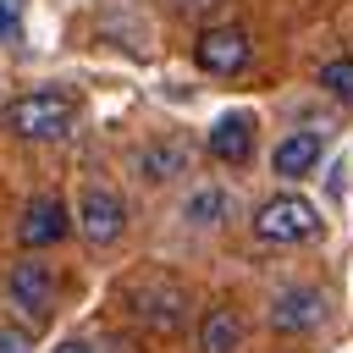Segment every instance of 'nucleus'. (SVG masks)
Wrapping results in <instances>:
<instances>
[{
    "label": "nucleus",
    "mask_w": 353,
    "mask_h": 353,
    "mask_svg": "<svg viewBox=\"0 0 353 353\" xmlns=\"http://www.w3.org/2000/svg\"><path fill=\"white\" fill-rule=\"evenodd\" d=\"M77 232H83L94 248L116 243V237L127 232V204H121V193H110V188H88V193L77 199Z\"/></svg>",
    "instance_id": "20e7f679"
},
{
    "label": "nucleus",
    "mask_w": 353,
    "mask_h": 353,
    "mask_svg": "<svg viewBox=\"0 0 353 353\" xmlns=\"http://www.w3.org/2000/svg\"><path fill=\"white\" fill-rule=\"evenodd\" d=\"M0 39H22V0H0Z\"/></svg>",
    "instance_id": "2eb2a0df"
},
{
    "label": "nucleus",
    "mask_w": 353,
    "mask_h": 353,
    "mask_svg": "<svg viewBox=\"0 0 353 353\" xmlns=\"http://www.w3.org/2000/svg\"><path fill=\"white\" fill-rule=\"evenodd\" d=\"M182 215H188L193 226H215V221L226 215V193H221V188H199V193L182 204Z\"/></svg>",
    "instance_id": "ddd939ff"
},
{
    "label": "nucleus",
    "mask_w": 353,
    "mask_h": 353,
    "mask_svg": "<svg viewBox=\"0 0 353 353\" xmlns=\"http://www.w3.org/2000/svg\"><path fill=\"white\" fill-rule=\"evenodd\" d=\"M320 154H325V138L320 132H287L276 143V154H270V171L287 176V182H298V176H309L320 165Z\"/></svg>",
    "instance_id": "1a4fd4ad"
},
{
    "label": "nucleus",
    "mask_w": 353,
    "mask_h": 353,
    "mask_svg": "<svg viewBox=\"0 0 353 353\" xmlns=\"http://www.w3.org/2000/svg\"><path fill=\"white\" fill-rule=\"evenodd\" d=\"M320 232V210L303 193H276L254 210V237L259 243H309Z\"/></svg>",
    "instance_id": "f03ea898"
},
{
    "label": "nucleus",
    "mask_w": 353,
    "mask_h": 353,
    "mask_svg": "<svg viewBox=\"0 0 353 353\" xmlns=\"http://www.w3.org/2000/svg\"><path fill=\"white\" fill-rule=\"evenodd\" d=\"M138 171H143V182H171L176 171H188V143H182V138L149 143V149L138 154Z\"/></svg>",
    "instance_id": "f8f14e48"
},
{
    "label": "nucleus",
    "mask_w": 353,
    "mask_h": 353,
    "mask_svg": "<svg viewBox=\"0 0 353 353\" xmlns=\"http://www.w3.org/2000/svg\"><path fill=\"white\" fill-rule=\"evenodd\" d=\"M171 6H199V0H171Z\"/></svg>",
    "instance_id": "a211bd4d"
},
{
    "label": "nucleus",
    "mask_w": 353,
    "mask_h": 353,
    "mask_svg": "<svg viewBox=\"0 0 353 353\" xmlns=\"http://www.w3.org/2000/svg\"><path fill=\"white\" fill-rule=\"evenodd\" d=\"M6 127L17 138H33V143L66 138L77 127V99L61 94V88H33V94H22V99L6 105Z\"/></svg>",
    "instance_id": "f257e3e1"
},
{
    "label": "nucleus",
    "mask_w": 353,
    "mask_h": 353,
    "mask_svg": "<svg viewBox=\"0 0 353 353\" xmlns=\"http://www.w3.org/2000/svg\"><path fill=\"white\" fill-rule=\"evenodd\" d=\"M0 353H33V336H28V331L0 325Z\"/></svg>",
    "instance_id": "dca6fc26"
},
{
    "label": "nucleus",
    "mask_w": 353,
    "mask_h": 353,
    "mask_svg": "<svg viewBox=\"0 0 353 353\" xmlns=\"http://www.w3.org/2000/svg\"><path fill=\"white\" fill-rule=\"evenodd\" d=\"M193 61L210 77H237L248 66V33L243 28H204L199 44H193Z\"/></svg>",
    "instance_id": "39448f33"
},
{
    "label": "nucleus",
    "mask_w": 353,
    "mask_h": 353,
    "mask_svg": "<svg viewBox=\"0 0 353 353\" xmlns=\"http://www.w3.org/2000/svg\"><path fill=\"white\" fill-rule=\"evenodd\" d=\"M72 232V210L61 204V199H33L28 210H22V221H17V237H22V248H50V243H61Z\"/></svg>",
    "instance_id": "423d86ee"
},
{
    "label": "nucleus",
    "mask_w": 353,
    "mask_h": 353,
    "mask_svg": "<svg viewBox=\"0 0 353 353\" xmlns=\"http://www.w3.org/2000/svg\"><path fill=\"white\" fill-rule=\"evenodd\" d=\"M320 88H325L331 99L353 105V61H347V55H342V61H325V66H320Z\"/></svg>",
    "instance_id": "4468645a"
},
{
    "label": "nucleus",
    "mask_w": 353,
    "mask_h": 353,
    "mask_svg": "<svg viewBox=\"0 0 353 353\" xmlns=\"http://www.w3.org/2000/svg\"><path fill=\"white\" fill-rule=\"evenodd\" d=\"M237 342H243L237 309H210L199 320V353H237Z\"/></svg>",
    "instance_id": "9b49d317"
},
{
    "label": "nucleus",
    "mask_w": 353,
    "mask_h": 353,
    "mask_svg": "<svg viewBox=\"0 0 353 353\" xmlns=\"http://www.w3.org/2000/svg\"><path fill=\"white\" fill-rule=\"evenodd\" d=\"M182 309H188V292H182L176 281L143 287V292H138V314H143L149 331H176V325H182Z\"/></svg>",
    "instance_id": "9d476101"
},
{
    "label": "nucleus",
    "mask_w": 353,
    "mask_h": 353,
    "mask_svg": "<svg viewBox=\"0 0 353 353\" xmlns=\"http://www.w3.org/2000/svg\"><path fill=\"white\" fill-rule=\"evenodd\" d=\"M210 154L221 165H243L254 154V116L248 110H226L215 127H210Z\"/></svg>",
    "instance_id": "6e6552de"
},
{
    "label": "nucleus",
    "mask_w": 353,
    "mask_h": 353,
    "mask_svg": "<svg viewBox=\"0 0 353 353\" xmlns=\"http://www.w3.org/2000/svg\"><path fill=\"white\" fill-rule=\"evenodd\" d=\"M320 320H325V298H320L314 287H287V292H276V303H270V325H276L281 336L314 331Z\"/></svg>",
    "instance_id": "0eeeda50"
},
{
    "label": "nucleus",
    "mask_w": 353,
    "mask_h": 353,
    "mask_svg": "<svg viewBox=\"0 0 353 353\" xmlns=\"http://www.w3.org/2000/svg\"><path fill=\"white\" fill-rule=\"evenodd\" d=\"M55 353H94V347H88V342H77V336H66V342H61Z\"/></svg>",
    "instance_id": "f3484780"
},
{
    "label": "nucleus",
    "mask_w": 353,
    "mask_h": 353,
    "mask_svg": "<svg viewBox=\"0 0 353 353\" xmlns=\"http://www.w3.org/2000/svg\"><path fill=\"white\" fill-rule=\"evenodd\" d=\"M6 303L39 331L50 314H55V270L44 259H22L11 276H6Z\"/></svg>",
    "instance_id": "7ed1b4c3"
}]
</instances>
